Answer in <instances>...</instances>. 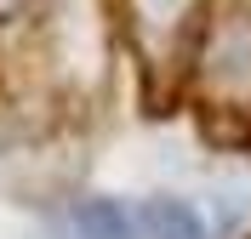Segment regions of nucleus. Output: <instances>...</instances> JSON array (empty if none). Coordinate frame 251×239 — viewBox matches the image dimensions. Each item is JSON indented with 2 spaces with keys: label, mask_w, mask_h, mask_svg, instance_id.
<instances>
[{
  "label": "nucleus",
  "mask_w": 251,
  "mask_h": 239,
  "mask_svg": "<svg viewBox=\"0 0 251 239\" xmlns=\"http://www.w3.org/2000/svg\"><path fill=\"white\" fill-rule=\"evenodd\" d=\"M137 234L143 239H205V217L188 199H149V205L137 211Z\"/></svg>",
  "instance_id": "nucleus-2"
},
{
  "label": "nucleus",
  "mask_w": 251,
  "mask_h": 239,
  "mask_svg": "<svg viewBox=\"0 0 251 239\" xmlns=\"http://www.w3.org/2000/svg\"><path fill=\"white\" fill-rule=\"evenodd\" d=\"M205 86L223 103H251V17H228L205 40Z\"/></svg>",
  "instance_id": "nucleus-1"
},
{
  "label": "nucleus",
  "mask_w": 251,
  "mask_h": 239,
  "mask_svg": "<svg viewBox=\"0 0 251 239\" xmlns=\"http://www.w3.org/2000/svg\"><path fill=\"white\" fill-rule=\"evenodd\" d=\"M75 234L80 239H137V217L120 205V199H75Z\"/></svg>",
  "instance_id": "nucleus-3"
}]
</instances>
